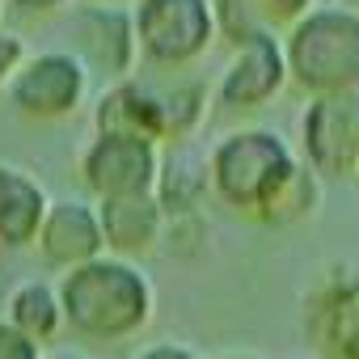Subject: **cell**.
<instances>
[{
    "label": "cell",
    "mask_w": 359,
    "mask_h": 359,
    "mask_svg": "<svg viewBox=\"0 0 359 359\" xmlns=\"http://www.w3.org/2000/svg\"><path fill=\"white\" fill-rule=\"evenodd\" d=\"M55 287L64 304V330L97 346L135 338L152 321V309H156V287L148 271L114 254H102L85 266L64 271Z\"/></svg>",
    "instance_id": "6da1fadb"
},
{
    "label": "cell",
    "mask_w": 359,
    "mask_h": 359,
    "mask_svg": "<svg viewBox=\"0 0 359 359\" xmlns=\"http://www.w3.org/2000/svg\"><path fill=\"white\" fill-rule=\"evenodd\" d=\"M208 165H212V199H220L229 212L250 216V220H258L304 169L287 135L262 123L224 131L216 148L208 152Z\"/></svg>",
    "instance_id": "7a4b0ae2"
},
{
    "label": "cell",
    "mask_w": 359,
    "mask_h": 359,
    "mask_svg": "<svg viewBox=\"0 0 359 359\" xmlns=\"http://www.w3.org/2000/svg\"><path fill=\"white\" fill-rule=\"evenodd\" d=\"M287 81L304 97L359 93V5L321 0L287 26Z\"/></svg>",
    "instance_id": "3957f363"
},
{
    "label": "cell",
    "mask_w": 359,
    "mask_h": 359,
    "mask_svg": "<svg viewBox=\"0 0 359 359\" xmlns=\"http://www.w3.org/2000/svg\"><path fill=\"white\" fill-rule=\"evenodd\" d=\"M131 22L140 64L152 72H187L220 39L212 0H135Z\"/></svg>",
    "instance_id": "277c9868"
},
{
    "label": "cell",
    "mask_w": 359,
    "mask_h": 359,
    "mask_svg": "<svg viewBox=\"0 0 359 359\" xmlns=\"http://www.w3.org/2000/svg\"><path fill=\"white\" fill-rule=\"evenodd\" d=\"M165 144L144 135H118V131H93V140L81 148L76 177L93 203L127 199V195H152L161 182Z\"/></svg>",
    "instance_id": "5b68a950"
},
{
    "label": "cell",
    "mask_w": 359,
    "mask_h": 359,
    "mask_svg": "<svg viewBox=\"0 0 359 359\" xmlns=\"http://www.w3.org/2000/svg\"><path fill=\"white\" fill-rule=\"evenodd\" d=\"M9 102L30 123L72 118L89 97V64L76 51H39L5 85Z\"/></svg>",
    "instance_id": "8992f818"
},
{
    "label": "cell",
    "mask_w": 359,
    "mask_h": 359,
    "mask_svg": "<svg viewBox=\"0 0 359 359\" xmlns=\"http://www.w3.org/2000/svg\"><path fill=\"white\" fill-rule=\"evenodd\" d=\"M300 161L330 182L359 173V93L309 97L300 114Z\"/></svg>",
    "instance_id": "52a82bcc"
},
{
    "label": "cell",
    "mask_w": 359,
    "mask_h": 359,
    "mask_svg": "<svg viewBox=\"0 0 359 359\" xmlns=\"http://www.w3.org/2000/svg\"><path fill=\"white\" fill-rule=\"evenodd\" d=\"M287 85L292 81H287L283 39L275 30H262L250 43L233 47V60H229L224 76L216 81V110H224V114H254V110L271 106Z\"/></svg>",
    "instance_id": "ba28073f"
},
{
    "label": "cell",
    "mask_w": 359,
    "mask_h": 359,
    "mask_svg": "<svg viewBox=\"0 0 359 359\" xmlns=\"http://www.w3.org/2000/svg\"><path fill=\"white\" fill-rule=\"evenodd\" d=\"M304 330L317 359H359V262L321 275L304 300Z\"/></svg>",
    "instance_id": "9c48e42d"
},
{
    "label": "cell",
    "mask_w": 359,
    "mask_h": 359,
    "mask_svg": "<svg viewBox=\"0 0 359 359\" xmlns=\"http://www.w3.org/2000/svg\"><path fill=\"white\" fill-rule=\"evenodd\" d=\"M72 39H76V55L89 64V72H106L110 81L131 76L140 64V47H135V22L127 5H89L76 9L72 18Z\"/></svg>",
    "instance_id": "30bf717a"
},
{
    "label": "cell",
    "mask_w": 359,
    "mask_h": 359,
    "mask_svg": "<svg viewBox=\"0 0 359 359\" xmlns=\"http://www.w3.org/2000/svg\"><path fill=\"white\" fill-rule=\"evenodd\" d=\"M34 245H39L43 262L55 266V271H72V266H85V262L102 258L106 237H102L97 203L93 199H55Z\"/></svg>",
    "instance_id": "8fae6325"
},
{
    "label": "cell",
    "mask_w": 359,
    "mask_h": 359,
    "mask_svg": "<svg viewBox=\"0 0 359 359\" xmlns=\"http://www.w3.org/2000/svg\"><path fill=\"white\" fill-rule=\"evenodd\" d=\"M102 216V237H106V254L114 258H148L165 237H169V216L152 195H127V199H106L97 203Z\"/></svg>",
    "instance_id": "7c38bea8"
},
{
    "label": "cell",
    "mask_w": 359,
    "mask_h": 359,
    "mask_svg": "<svg viewBox=\"0 0 359 359\" xmlns=\"http://www.w3.org/2000/svg\"><path fill=\"white\" fill-rule=\"evenodd\" d=\"M93 131H118V135H144L156 144H169L165 114L156 102V89L148 76H118L93 106Z\"/></svg>",
    "instance_id": "4fadbf2b"
},
{
    "label": "cell",
    "mask_w": 359,
    "mask_h": 359,
    "mask_svg": "<svg viewBox=\"0 0 359 359\" xmlns=\"http://www.w3.org/2000/svg\"><path fill=\"white\" fill-rule=\"evenodd\" d=\"M47 212H51L47 187L30 169L0 165V245H9V250L34 245Z\"/></svg>",
    "instance_id": "5bb4252c"
},
{
    "label": "cell",
    "mask_w": 359,
    "mask_h": 359,
    "mask_svg": "<svg viewBox=\"0 0 359 359\" xmlns=\"http://www.w3.org/2000/svg\"><path fill=\"white\" fill-rule=\"evenodd\" d=\"M208 195H212V165H208V156L187 152V140L165 144L156 199H161L169 224H182L187 216H195Z\"/></svg>",
    "instance_id": "9a60e30c"
},
{
    "label": "cell",
    "mask_w": 359,
    "mask_h": 359,
    "mask_svg": "<svg viewBox=\"0 0 359 359\" xmlns=\"http://www.w3.org/2000/svg\"><path fill=\"white\" fill-rule=\"evenodd\" d=\"M148 81H152V89H156L169 144L191 140V135L203 127V118L216 110V89H212L203 76H195L191 68H187V72H152Z\"/></svg>",
    "instance_id": "2e32d148"
},
{
    "label": "cell",
    "mask_w": 359,
    "mask_h": 359,
    "mask_svg": "<svg viewBox=\"0 0 359 359\" xmlns=\"http://www.w3.org/2000/svg\"><path fill=\"white\" fill-rule=\"evenodd\" d=\"M9 321L18 330H26L34 342H51L60 330H64V304H60V287L47 283V279H30V283H18L13 296H9Z\"/></svg>",
    "instance_id": "e0dca14e"
},
{
    "label": "cell",
    "mask_w": 359,
    "mask_h": 359,
    "mask_svg": "<svg viewBox=\"0 0 359 359\" xmlns=\"http://www.w3.org/2000/svg\"><path fill=\"white\" fill-rule=\"evenodd\" d=\"M317 203H321V177L304 165L292 182H287V191H283L254 224H266V229H296V224H304V220L317 212Z\"/></svg>",
    "instance_id": "ac0fdd59"
},
{
    "label": "cell",
    "mask_w": 359,
    "mask_h": 359,
    "mask_svg": "<svg viewBox=\"0 0 359 359\" xmlns=\"http://www.w3.org/2000/svg\"><path fill=\"white\" fill-rule=\"evenodd\" d=\"M212 5H216V34L229 47H241L254 34L271 30V18L262 13V0H212Z\"/></svg>",
    "instance_id": "d6986e66"
},
{
    "label": "cell",
    "mask_w": 359,
    "mask_h": 359,
    "mask_svg": "<svg viewBox=\"0 0 359 359\" xmlns=\"http://www.w3.org/2000/svg\"><path fill=\"white\" fill-rule=\"evenodd\" d=\"M0 359H43V342H34L9 317H0Z\"/></svg>",
    "instance_id": "ffe728a7"
},
{
    "label": "cell",
    "mask_w": 359,
    "mask_h": 359,
    "mask_svg": "<svg viewBox=\"0 0 359 359\" xmlns=\"http://www.w3.org/2000/svg\"><path fill=\"white\" fill-rule=\"evenodd\" d=\"M26 60H30V55H26V43H22V34L0 30V85H9Z\"/></svg>",
    "instance_id": "44dd1931"
},
{
    "label": "cell",
    "mask_w": 359,
    "mask_h": 359,
    "mask_svg": "<svg viewBox=\"0 0 359 359\" xmlns=\"http://www.w3.org/2000/svg\"><path fill=\"white\" fill-rule=\"evenodd\" d=\"M313 5H321V0H262V13L271 18V26H275V22L292 26V22H296V18H304Z\"/></svg>",
    "instance_id": "7402d4cb"
},
{
    "label": "cell",
    "mask_w": 359,
    "mask_h": 359,
    "mask_svg": "<svg viewBox=\"0 0 359 359\" xmlns=\"http://www.w3.org/2000/svg\"><path fill=\"white\" fill-rule=\"evenodd\" d=\"M135 359H203L195 346H187V342H173V338H165V342H152V346H144Z\"/></svg>",
    "instance_id": "603a6c76"
},
{
    "label": "cell",
    "mask_w": 359,
    "mask_h": 359,
    "mask_svg": "<svg viewBox=\"0 0 359 359\" xmlns=\"http://www.w3.org/2000/svg\"><path fill=\"white\" fill-rule=\"evenodd\" d=\"M9 5H13L18 13H26V18H47V13H60V9H68L72 0H9Z\"/></svg>",
    "instance_id": "cb8c5ba5"
},
{
    "label": "cell",
    "mask_w": 359,
    "mask_h": 359,
    "mask_svg": "<svg viewBox=\"0 0 359 359\" xmlns=\"http://www.w3.org/2000/svg\"><path fill=\"white\" fill-rule=\"evenodd\" d=\"M43 359H89V355H81V351H55V355H43Z\"/></svg>",
    "instance_id": "d4e9b609"
},
{
    "label": "cell",
    "mask_w": 359,
    "mask_h": 359,
    "mask_svg": "<svg viewBox=\"0 0 359 359\" xmlns=\"http://www.w3.org/2000/svg\"><path fill=\"white\" fill-rule=\"evenodd\" d=\"M220 359H262V355H254V351H233V355H220Z\"/></svg>",
    "instance_id": "484cf974"
},
{
    "label": "cell",
    "mask_w": 359,
    "mask_h": 359,
    "mask_svg": "<svg viewBox=\"0 0 359 359\" xmlns=\"http://www.w3.org/2000/svg\"><path fill=\"white\" fill-rule=\"evenodd\" d=\"M102 5H127V9H131V5H135V0H102Z\"/></svg>",
    "instance_id": "4316f807"
},
{
    "label": "cell",
    "mask_w": 359,
    "mask_h": 359,
    "mask_svg": "<svg viewBox=\"0 0 359 359\" xmlns=\"http://www.w3.org/2000/svg\"><path fill=\"white\" fill-rule=\"evenodd\" d=\"M309 359H317V355H309Z\"/></svg>",
    "instance_id": "83f0119b"
},
{
    "label": "cell",
    "mask_w": 359,
    "mask_h": 359,
    "mask_svg": "<svg viewBox=\"0 0 359 359\" xmlns=\"http://www.w3.org/2000/svg\"><path fill=\"white\" fill-rule=\"evenodd\" d=\"M0 5H5V0H0Z\"/></svg>",
    "instance_id": "f1b7e54d"
},
{
    "label": "cell",
    "mask_w": 359,
    "mask_h": 359,
    "mask_svg": "<svg viewBox=\"0 0 359 359\" xmlns=\"http://www.w3.org/2000/svg\"><path fill=\"white\" fill-rule=\"evenodd\" d=\"M355 177H359V173H355Z\"/></svg>",
    "instance_id": "f546056e"
}]
</instances>
